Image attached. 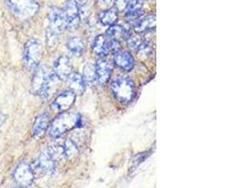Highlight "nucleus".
<instances>
[{"mask_svg": "<svg viewBox=\"0 0 250 188\" xmlns=\"http://www.w3.org/2000/svg\"><path fill=\"white\" fill-rule=\"evenodd\" d=\"M96 79L100 84H105L112 74V66L110 62L105 59L98 60L96 66Z\"/></svg>", "mask_w": 250, "mask_h": 188, "instance_id": "obj_11", "label": "nucleus"}, {"mask_svg": "<svg viewBox=\"0 0 250 188\" xmlns=\"http://www.w3.org/2000/svg\"><path fill=\"white\" fill-rule=\"evenodd\" d=\"M127 3H128V0H115L114 5L115 6L116 12L125 11L127 7Z\"/></svg>", "mask_w": 250, "mask_h": 188, "instance_id": "obj_27", "label": "nucleus"}, {"mask_svg": "<svg viewBox=\"0 0 250 188\" xmlns=\"http://www.w3.org/2000/svg\"><path fill=\"white\" fill-rule=\"evenodd\" d=\"M54 73L62 81L66 80L72 73V64L66 56H61L56 60L54 65Z\"/></svg>", "mask_w": 250, "mask_h": 188, "instance_id": "obj_9", "label": "nucleus"}, {"mask_svg": "<svg viewBox=\"0 0 250 188\" xmlns=\"http://www.w3.org/2000/svg\"><path fill=\"white\" fill-rule=\"evenodd\" d=\"M66 20L67 29H76L79 26L80 18L79 4L76 0H67L65 7L62 9Z\"/></svg>", "mask_w": 250, "mask_h": 188, "instance_id": "obj_7", "label": "nucleus"}, {"mask_svg": "<svg viewBox=\"0 0 250 188\" xmlns=\"http://www.w3.org/2000/svg\"><path fill=\"white\" fill-rule=\"evenodd\" d=\"M56 163L57 162L52 158L47 150L42 152L35 161L34 168L32 167L34 174L40 173L42 175H50L54 173L57 167Z\"/></svg>", "mask_w": 250, "mask_h": 188, "instance_id": "obj_6", "label": "nucleus"}, {"mask_svg": "<svg viewBox=\"0 0 250 188\" xmlns=\"http://www.w3.org/2000/svg\"><path fill=\"white\" fill-rule=\"evenodd\" d=\"M114 63L121 70L129 71L134 67V59L125 51H117L114 55Z\"/></svg>", "mask_w": 250, "mask_h": 188, "instance_id": "obj_12", "label": "nucleus"}, {"mask_svg": "<svg viewBox=\"0 0 250 188\" xmlns=\"http://www.w3.org/2000/svg\"><path fill=\"white\" fill-rule=\"evenodd\" d=\"M79 13L81 20L87 18L89 15V6L86 3H81L79 4Z\"/></svg>", "mask_w": 250, "mask_h": 188, "instance_id": "obj_25", "label": "nucleus"}, {"mask_svg": "<svg viewBox=\"0 0 250 188\" xmlns=\"http://www.w3.org/2000/svg\"><path fill=\"white\" fill-rule=\"evenodd\" d=\"M35 174L33 168L26 162H21L17 164L13 172V179L20 188H27L32 185Z\"/></svg>", "mask_w": 250, "mask_h": 188, "instance_id": "obj_5", "label": "nucleus"}, {"mask_svg": "<svg viewBox=\"0 0 250 188\" xmlns=\"http://www.w3.org/2000/svg\"><path fill=\"white\" fill-rule=\"evenodd\" d=\"M61 80L57 77V75L54 72H51L50 76L48 77V80L46 82L45 86L41 94V97L44 100V101H48L50 100L53 95L56 94L59 88Z\"/></svg>", "mask_w": 250, "mask_h": 188, "instance_id": "obj_13", "label": "nucleus"}, {"mask_svg": "<svg viewBox=\"0 0 250 188\" xmlns=\"http://www.w3.org/2000/svg\"><path fill=\"white\" fill-rule=\"evenodd\" d=\"M126 41H127V44H128V47H131L132 49L134 50H138V48L142 46V44L145 42V40L139 35H128V37L126 38Z\"/></svg>", "mask_w": 250, "mask_h": 188, "instance_id": "obj_23", "label": "nucleus"}, {"mask_svg": "<svg viewBox=\"0 0 250 188\" xmlns=\"http://www.w3.org/2000/svg\"><path fill=\"white\" fill-rule=\"evenodd\" d=\"M68 51L75 56H81L85 51V45L80 37H73L68 40L67 44Z\"/></svg>", "mask_w": 250, "mask_h": 188, "instance_id": "obj_20", "label": "nucleus"}, {"mask_svg": "<svg viewBox=\"0 0 250 188\" xmlns=\"http://www.w3.org/2000/svg\"><path fill=\"white\" fill-rule=\"evenodd\" d=\"M42 58V47L40 41L30 39L23 48V61L25 69L29 71L37 70Z\"/></svg>", "mask_w": 250, "mask_h": 188, "instance_id": "obj_3", "label": "nucleus"}, {"mask_svg": "<svg viewBox=\"0 0 250 188\" xmlns=\"http://www.w3.org/2000/svg\"><path fill=\"white\" fill-rule=\"evenodd\" d=\"M92 50L93 52L100 56V57H105L111 52V47H110V41L107 38V36L99 35L93 43L92 46Z\"/></svg>", "mask_w": 250, "mask_h": 188, "instance_id": "obj_14", "label": "nucleus"}, {"mask_svg": "<svg viewBox=\"0 0 250 188\" xmlns=\"http://www.w3.org/2000/svg\"></svg>", "mask_w": 250, "mask_h": 188, "instance_id": "obj_29", "label": "nucleus"}, {"mask_svg": "<svg viewBox=\"0 0 250 188\" xmlns=\"http://www.w3.org/2000/svg\"><path fill=\"white\" fill-rule=\"evenodd\" d=\"M100 21L103 24V25H108L111 26L115 24L118 18V14L116 10L114 9H109L106 11H103L100 14Z\"/></svg>", "mask_w": 250, "mask_h": 188, "instance_id": "obj_21", "label": "nucleus"}, {"mask_svg": "<svg viewBox=\"0 0 250 188\" xmlns=\"http://www.w3.org/2000/svg\"><path fill=\"white\" fill-rule=\"evenodd\" d=\"M48 126H49V114L47 112H44L36 118L33 129H32L33 137L35 139L37 140L41 139L45 134Z\"/></svg>", "mask_w": 250, "mask_h": 188, "instance_id": "obj_15", "label": "nucleus"}, {"mask_svg": "<svg viewBox=\"0 0 250 188\" xmlns=\"http://www.w3.org/2000/svg\"><path fill=\"white\" fill-rule=\"evenodd\" d=\"M114 97L121 103L130 102L135 94L134 83L127 77H117L112 84Z\"/></svg>", "mask_w": 250, "mask_h": 188, "instance_id": "obj_4", "label": "nucleus"}, {"mask_svg": "<svg viewBox=\"0 0 250 188\" xmlns=\"http://www.w3.org/2000/svg\"><path fill=\"white\" fill-rule=\"evenodd\" d=\"M66 80L70 92H72L73 94H83L85 91V82L83 76L79 73L72 72Z\"/></svg>", "mask_w": 250, "mask_h": 188, "instance_id": "obj_16", "label": "nucleus"}, {"mask_svg": "<svg viewBox=\"0 0 250 188\" xmlns=\"http://www.w3.org/2000/svg\"><path fill=\"white\" fill-rule=\"evenodd\" d=\"M47 151H48V153H50V155L52 156V158H53L56 162L67 159V156H66V149H65L64 142H57V143L51 145V146L47 149Z\"/></svg>", "mask_w": 250, "mask_h": 188, "instance_id": "obj_19", "label": "nucleus"}, {"mask_svg": "<svg viewBox=\"0 0 250 188\" xmlns=\"http://www.w3.org/2000/svg\"><path fill=\"white\" fill-rule=\"evenodd\" d=\"M82 118L73 112H64L56 118L50 127V136L57 139L68 131L78 127Z\"/></svg>", "mask_w": 250, "mask_h": 188, "instance_id": "obj_1", "label": "nucleus"}, {"mask_svg": "<svg viewBox=\"0 0 250 188\" xmlns=\"http://www.w3.org/2000/svg\"><path fill=\"white\" fill-rule=\"evenodd\" d=\"M13 15L20 20H27L39 11V0H5Z\"/></svg>", "mask_w": 250, "mask_h": 188, "instance_id": "obj_2", "label": "nucleus"}, {"mask_svg": "<svg viewBox=\"0 0 250 188\" xmlns=\"http://www.w3.org/2000/svg\"><path fill=\"white\" fill-rule=\"evenodd\" d=\"M52 71H50L46 66H39L35 70L34 76L31 83V93L35 95H41L48 77L50 76Z\"/></svg>", "mask_w": 250, "mask_h": 188, "instance_id": "obj_8", "label": "nucleus"}, {"mask_svg": "<svg viewBox=\"0 0 250 188\" xmlns=\"http://www.w3.org/2000/svg\"><path fill=\"white\" fill-rule=\"evenodd\" d=\"M115 0H98V6L102 11L109 10L113 7Z\"/></svg>", "mask_w": 250, "mask_h": 188, "instance_id": "obj_26", "label": "nucleus"}, {"mask_svg": "<svg viewBox=\"0 0 250 188\" xmlns=\"http://www.w3.org/2000/svg\"><path fill=\"white\" fill-rule=\"evenodd\" d=\"M129 35V33L125 30V28L119 24H113L109 27L107 30V38L111 41H116L119 42L123 39H126Z\"/></svg>", "mask_w": 250, "mask_h": 188, "instance_id": "obj_18", "label": "nucleus"}, {"mask_svg": "<svg viewBox=\"0 0 250 188\" xmlns=\"http://www.w3.org/2000/svg\"><path fill=\"white\" fill-rule=\"evenodd\" d=\"M83 78L85 83H92L96 80V68L92 63H86L84 65Z\"/></svg>", "mask_w": 250, "mask_h": 188, "instance_id": "obj_22", "label": "nucleus"}, {"mask_svg": "<svg viewBox=\"0 0 250 188\" xmlns=\"http://www.w3.org/2000/svg\"><path fill=\"white\" fill-rule=\"evenodd\" d=\"M76 99V94L68 91L59 94L53 102V108L59 112H64L73 106Z\"/></svg>", "mask_w": 250, "mask_h": 188, "instance_id": "obj_10", "label": "nucleus"}, {"mask_svg": "<svg viewBox=\"0 0 250 188\" xmlns=\"http://www.w3.org/2000/svg\"><path fill=\"white\" fill-rule=\"evenodd\" d=\"M152 53V47L150 44L146 43V41L142 44V46L138 48L137 50V54L141 57V58H146L149 57Z\"/></svg>", "mask_w": 250, "mask_h": 188, "instance_id": "obj_24", "label": "nucleus"}, {"mask_svg": "<svg viewBox=\"0 0 250 188\" xmlns=\"http://www.w3.org/2000/svg\"><path fill=\"white\" fill-rule=\"evenodd\" d=\"M6 119H7V115H5L3 113H0V127L5 123Z\"/></svg>", "mask_w": 250, "mask_h": 188, "instance_id": "obj_28", "label": "nucleus"}, {"mask_svg": "<svg viewBox=\"0 0 250 188\" xmlns=\"http://www.w3.org/2000/svg\"><path fill=\"white\" fill-rule=\"evenodd\" d=\"M156 26V15H148L145 18L139 20L135 25L134 29L137 33H144L155 28Z\"/></svg>", "mask_w": 250, "mask_h": 188, "instance_id": "obj_17", "label": "nucleus"}]
</instances>
